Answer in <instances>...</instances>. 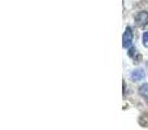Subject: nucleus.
Returning a JSON list of instances; mask_svg holds the SVG:
<instances>
[{"instance_id": "7ed1b4c3", "label": "nucleus", "mask_w": 148, "mask_h": 130, "mask_svg": "<svg viewBox=\"0 0 148 130\" xmlns=\"http://www.w3.org/2000/svg\"><path fill=\"white\" fill-rule=\"evenodd\" d=\"M143 77H144L143 69H135V70L131 73V79H133V81H140Z\"/></svg>"}, {"instance_id": "f257e3e1", "label": "nucleus", "mask_w": 148, "mask_h": 130, "mask_svg": "<svg viewBox=\"0 0 148 130\" xmlns=\"http://www.w3.org/2000/svg\"><path fill=\"white\" fill-rule=\"evenodd\" d=\"M131 43H133V30H131V28H126L125 33H123V36H122L123 48H130Z\"/></svg>"}, {"instance_id": "f03ea898", "label": "nucleus", "mask_w": 148, "mask_h": 130, "mask_svg": "<svg viewBox=\"0 0 148 130\" xmlns=\"http://www.w3.org/2000/svg\"><path fill=\"white\" fill-rule=\"evenodd\" d=\"M135 22L139 26H144L148 23V13L147 12H139L135 16Z\"/></svg>"}, {"instance_id": "0eeeda50", "label": "nucleus", "mask_w": 148, "mask_h": 130, "mask_svg": "<svg viewBox=\"0 0 148 130\" xmlns=\"http://www.w3.org/2000/svg\"><path fill=\"white\" fill-rule=\"evenodd\" d=\"M135 54H136V48H134V47H130V50H129V56L133 57Z\"/></svg>"}, {"instance_id": "20e7f679", "label": "nucleus", "mask_w": 148, "mask_h": 130, "mask_svg": "<svg viewBox=\"0 0 148 130\" xmlns=\"http://www.w3.org/2000/svg\"><path fill=\"white\" fill-rule=\"evenodd\" d=\"M139 125L143 128H148V113H143L139 117Z\"/></svg>"}, {"instance_id": "39448f33", "label": "nucleus", "mask_w": 148, "mask_h": 130, "mask_svg": "<svg viewBox=\"0 0 148 130\" xmlns=\"http://www.w3.org/2000/svg\"><path fill=\"white\" fill-rule=\"evenodd\" d=\"M139 92H140L143 96L148 98V83H144L140 86V89H139Z\"/></svg>"}, {"instance_id": "423d86ee", "label": "nucleus", "mask_w": 148, "mask_h": 130, "mask_svg": "<svg viewBox=\"0 0 148 130\" xmlns=\"http://www.w3.org/2000/svg\"><path fill=\"white\" fill-rule=\"evenodd\" d=\"M143 44L146 47H148V31H146V33L143 34Z\"/></svg>"}]
</instances>
